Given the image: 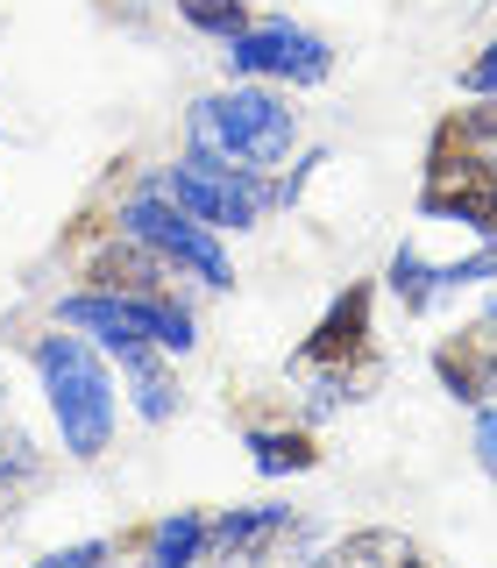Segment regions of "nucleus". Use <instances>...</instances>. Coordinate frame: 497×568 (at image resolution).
<instances>
[{
  "label": "nucleus",
  "instance_id": "f257e3e1",
  "mask_svg": "<svg viewBox=\"0 0 497 568\" xmlns=\"http://www.w3.org/2000/svg\"><path fill=\"white\" fill-rule=\"evenodd\" d=\"M36 377H43L50 419L64 434V455L100 462L114 440V377H106L100 348L85 334H43L36 342Z\"/></svg>",
  "mask_w": 497,
  "mask_h": 568
},
{
  "label": "nucleus",
  "instance_id": "f03ea898",
  "mask_svg": "<svg viewBox=\"0 0 497 568\" xmlns=\"http://www.w3.org/2000/svg\"><path fill=\"white\" fill-rule=\"evenodd\" d=\"M292 142H298V114L271 85H235V93H213L192 106V150L227 156V164L271 171V164H284Z\"/></svg>",
  "mask_w": 497,
  "mask_h": 568
},
{
  "label": "nucleus",
  "instance_id": "7ed1b4c3",
  "mask_svg": "<svg viewBox=\"0 0 497 568\" xmlns=\"http://www.w3.org/2000/svg\"><path fill=\"white\" fill-rule=\"evenodd\" d=\"M419 206L434 213V221L469 227V235H497V150L462 129V114H448L434 129Z\"/></svg>",
  "mask_w": 497,
  "mask_h": 568
},
{
  "label": "nucleus",
  "instance_id": "20e7f679",
  "mask_svg": "<svg viewBox=\"0 0 497 568\" xmlns=\"http://www.w3.org/2000/svg\"><path fill=\"white\" fill-rule=\"evenodd\" d=\"M64 327H85L106 355H121V348H135V342H156V348L185 355L192 342H200L192 313L178 306L171 292H106V284L64 298Z\"/></svg>",
  "mask_w": 497,
  "mask_h": 568
},
{
  "label": "nucleus",
  "instance_id": "39448f33",
  "mask_svg": "<svg viewBox=\"0 0 497 568\" xmlns=\"http://www.w3.org/2000/svg\"><path fill=\"white\" fill-rule=\"evenodd\" d=\"M121 227H129L135 242H150L156 256L171 263V271H185V277L213 284V292H221V284H235V271H227V248L213 242L221 227H206L200 213H185L164 185H156V192H135V200L121 206Z\"/></svg>",
  "mask_w": 497,
  "mask_h": 568
},
{
  "label": "nucleus",
  "instance_id": "423d86ee",
  "mask_svg": "<svg viewBox=\"0 0 497 568\" xmlns=\"http://www.w3.org/2000/svg\"><path fill=\"white\" fill-rule=\"evenodd\" d=\"M156 185H164L185 213H200L206 227H256L263 206H271V192H263V171L227 164V156H206V150H192L185 164H171Z\"/></svg>",
  "mask_w": 497,
  "mask_h": 568
},
{
  "label": "nucleus",
  "instance_id": "0eeeda50",
  "mask_svg": "<svg viewBox=\"0 0 497 568\" xmlns=\"http://www.w3.org/2000/svg\"><path fill=\"white\" fill-rule=\"evenodd\" d=\"M221 58L235 79H271V85H320L334 71L327 36H313L306 22H248L227 36Z\"/></svg>",
  "mask_w": 497,
  "mask_h": 568
},
{
  "label": "nucleus",
  "instance_id": "6e6552de",
  "mask_svg": "<svg viewBox=\"0 0 497 568\" xmlns=\"http://www.w3.org/2000/svg\"><path fill=\"white\" fill-rule=\"evenodd\" d=\"M355 363H369V284H348L327 306V320L313 327V342L298 348V369H327L342 384H348Z\"/></svg>",
  "mask_w": 497,
  "mask_h": 568
},
{
  "label": "nucleus",
  "instance_id": "1a4fd4ad",
  "mask_svg": "<svg viewBox=\"0 0 497 568\" xmlns=\"http://www.w3.org/2000/svg\"><path fill=\"white\" fill-rule=\"evenodd\" d=\"M434 377L455 390L462 405H484L497 390V313L490 320H469L462 334H448V342L434 348Z\"/></svg>",
  "mask_w": 497,
  "mask_h": 568
},
{
  "label": "nucleus",
  "instance_id": "9d476101",
  "mask_svg": "<svg viewBox=\"0 0 497 568\" xmlns=\"http://www.w3.org/2000/svg\"><path fill=\"white\" fill-rule=\"evenodd\" d=\"M292 532V511L284 505H248V511H227V519H206V555H235V561H256Z\"/></svg>",
  "mask_w": 497,
  "mask_h": 568
},
{
  "label": "nucleus",
  "instance_id": "9b49d317",
  "mask_svg": "<svg viewBox=\"0 0 497 568\" xmlns=\"http://www.w3.org/2000/svg\"><path fill=\"white\" fill-rule=\"evenodd\" d=\"M164 355H171V348H156V342H135V348H121V355H114V363H121V377L135 384V413L150 419V426H164V419L178 413V390H171Z\"/></svg>",
  "mask_w": 497,
  "mask_h": 568
},
{
  "label": "nucleus",
  "instance_id": "f8f14e48",
  "mask_svg": "<svg viewBox=\"0 0 497 568\" xmlns=\"http://www.w3.org/2000/svg\"><path fill=\"white\" fill-rule=\"evenodd\" d=\"M248 462H256L263 476H298L320 462V440L306 426H248Z\"/></svg>",
  "mask_w": 497,
  "mask_h": 568
},
{
  "label": "nucleus",
  "instance_id": "ddd939ff",
  "mask_svg": "<svg viewBox=\"0 0 497 568\" xmlns=\"http://www.w3.org/2000/svg\"><path fill=\"white\" fill-rule=\"evenodd\" d=\"M43 476V448H36V434L22 426V413H14V398H8V384H0V484L8 490H22Z\"/></svg>",
  "mask_w": 497,
  "mask_h": 568
},
{
  "label": "nucleus",
  "instance_id": "4468645a",
  "mask_svg": "<svg viewBox=\"0 0 497 568\" xmlns=\"http://www.w3.org/2000/svg\"><path fill=\"white\" fill-rule=\"evenodd\" d=\"M142 555L164 561V568L200 561L206 555V519H200V511H171V519H156L150 532H142Z\"/></svg>",
  "mask_w": 497,
  "mask_h": 568
},
{
  "label": "nucleus",
  "instance_id": "2eb2a0df",
  "mask_svg": "<svg viewBox=\"0 0 497 568\" xmlns=\"http://www.w3.org/2000/svg\"><path fill=\"white\" fill-rule=\"evenodd\" d=\"M390 292L405 298V306H434V292H440V263H426L419 248H398V256H390Z\"/></svg>",
  "mask_w": 497,
  "mask_h": 568
},
{
  "label": "nucleus",
  "instance_id": "dca6fc26",
  "mask_svg": "<svg viewBox=\"0 0 497 568\" xmlns=\"http://www.w3.org/2000/svg\"><path fill=\"white\" fill-rule=\"evenodd\" d=\"M171 8L185 14L200 36H221V43H227L235 29H248V0H171Z\"/></svg>",
  "mask_w": 497,
  "mask_h": 568
},
{
  "label": "nucleus",
  "instance_id": "f3484780",
  "mask_svg": "<svg viewBox=\"0 0 497 568\" xmlns=\"http://www.w3.org/2000/svg\"><path fill=\"white\" fill-rule=\"evenodd\" d=\"M342 561H419V547L405 532H348Z\"/></svg>",
  "mask_w": 497,
  "mask_h": 568
},
{
  "label": "nucleus",
  "instance_id": "a211bd4d",
  "mask_svg": "<svg viewBox=\"0 0 497 568\" xmlns=\"http://www.w3.org/2000/svg\"><path fill=\"white\" fill-rule=\"evenodd\" d=\"M462 129L497 150V93H476V106H462Z\"/></svg>",
  "mask_w": 497,
  "mask_h": 568
},
{
  "label": "nucleus",
  "instance_id": "6ab92c4d",
  "mask_svg": "<svg viewBox=\"0 0 497 568\" xmlns=\"http://www.w3.org/2000/svg\"><path fill=\"white\" fill-rule=\"evenodd\" d=\"M462 85H469V93H497V36L484 43V58H469V71H462Z\"/></svg>",
  "mask_w": 497,
  "mask_h": 568
},
{
  "label": "nucleus",
  "instance_id": "aec40b11",
  "mask_svg": "<svg viewBox=\"0 0 497 568\" xmlns=\"http://www.w3.org/2000/svg\"><path fill=\"white\" fill-rule=\"evenodd\" d=\"M476 462L497 476V405H484V419H476Z\"/></svg>",
  "mask_w": 497,
  "mask_h": 568
},
{
  "label": "nucleus",
  "instance_id": "412c9836",
  "mask_svg": "<svg viewBox=\"0 0 497 568\" xmlns=\"http://www.w3.org/2000/svg\"><path fill=\"white\" fill-rule=\"evenodd\" d=\"M100 555H106V547H100V540H85V547H58L50 561H71V568H85V561H100Z\"/></svg>",
  "mask_w": 497,
  "mask_h": 568
},
{
  "label": "nucleus",
  "instance_id": "4be33fe9",
  "mask_svg": "<svg viewBox=\"0 0 497 568\" xmlns=\"http://www.w3.org/2000/svg\"><path fill=\"white\" fill-rule=\"evenodd\" d=\"M490 313H497V306H490Z\"/></svg>",
  "mask_w": 497,
  "mask_h": 568
}]
</instances>
